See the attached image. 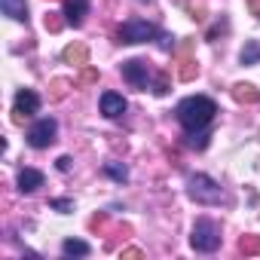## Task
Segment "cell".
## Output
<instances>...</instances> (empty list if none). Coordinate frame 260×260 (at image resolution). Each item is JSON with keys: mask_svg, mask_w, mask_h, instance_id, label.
I'll use <instances>...</instances> for the list:
<instances>
[{"mask_svg": "<svg viewBox=\"0 0 260 260\" xmlns=\"http://www.w3.org/2000/svg\"><path fill=\"white\" fill-rule=\"evenodd\" d=\"M49 205H52L55 211H71V208H74V202H71V199H52Z\"/></svg>", "mask_w": 260, "mask_h": 260, "instance_id": "cell-23", "label": "cell"}, {"mask_svg": "<svg viewBox=\"0 0 260 260\" xmlns=\"http://www.w3.org/2000/svg\"><path fill=\"white\" fill-rule=\"evenodd\" d=\"M80 86H89V83H98V71L95 68H83V74H80V80H77Z\"/></svg>", "mask_w": 260, "mask_h": 260, "instance_id": "cell-21", "label": "cell"}, {"mask_svg": "<svg viewBox=\"0 0 260 260\" xmlns=\"http://www.w3.org/2000/svg\"><path fill=\"white\" fill-rule=\"evenodd\" d=\"M217 113V104L205 95H190L178 104V119L187 132H196V128H205Z\"/></svg>", "mask_w": 260, "mask_h": 260, "instance_id": "cell-1", "label": "cell"}, {"mask_svg": "<svg viewBox=\"0 0 260 260\" xmlns=\"http://www.w3.org/2000/svg\"><path fill=\"white\" fill-rule=\"evenodd\" d=\"M196 74H199V64L190 58V40H187V43L178 49V77H181L184 83H190Z\"/></svg>", "mask_w": 260, "mask_h": 260, "instance_id": "cell-8", "label": "cell"}, {"mask_svg": "<svg viewBox=\"0 0 260 260\" xmlns=\"http://www.w3.org/2000/svg\"><path fill=\"white\" fill-rule=\"evenodd\" d=\"M68 89H71V83H68V80H55V83H52V98H55V101H58V98H64V92H68Z\"/></svg>", "mask_w": 260, "mask_h": 260, "instance_id": "cell-22", "label": "cell"}, {"mask_svg": "<svg viewBox=\"0 0 260 260\" xmlns=\"http://www.w3.org/2000/svg\"><path fill=\"white\" fill-rule=\"evenodd\" d=\"M248 4H251V13L260 19V0H248Z\"/></svg>", "mask_w": 260, "mask_h": 260, "instance_id": "cell-26", "label": "cell"}, {"mask_svg": "<svg viewBox=\"0 0 260 260\" xmlns=\"http://www.w3.org/2000/svg\"><path fill=\"white\" fill-rule=\"evenodd\" d=\"M61 25H64V22H61V16H58V13H49V16H46V31H49V34H58V31H61Z\"/></svg>", "mask_w": 260, "mask_h": 260, "instance_id": "cell-20", "label": "cell"}, {"mask_svg": "<svg viewBox=\"0 0 260 260\" xmlns=\"http://www.w3.org/2000/svg\"><path fill=\"white\" fill-rule=\"evenodd\" d=\"M37 110H40V95H37L34 89H19V92H16V110H13V122H16V125H22V122H25V116L37 113Z\"/></svg>", "mask_w": 260, "mask_h": 260, "instance_id": "cell-6", "label": "cell"}, {"mask_svg": "<svg viewBox=\"0 0 260 260\" xmlns=\"http://www.w3.org/2000/svg\"><path fill=\"white\" fill-rule=\"evenodd\" d=\"M153 37H156V28L144 19H128V22L119 25V40L122 43H147Z\"/></svg>", "mask_w": 260, "mask_h": 260, "instance_id": "cell-4", "label": "cell"}, {"mask_svg": "<svg viewBox=\"0 0 260 260\" xmlns=\"http://www.w3.org/2000/svg\"><path fill=\"white\" fill-rule=\"evenodd\" d=\"M37 187H43V172H37V169H22V172H19V190H22V193H34Z\"/></svg>", "mask_w": 260, "mask_h": 260, "instance_id": "cell-11", "label": "cell"}, {"mask_svg": "<svg viewBox=\"0 0 260 260\" xmlns=\"http://www.w3.org/2000/svg\"><path fill=\"white\" fill-rule=\"evenodd\" d=\"M64 61L74 64V68H86V64H89V49H86L83 43H71V46L64 49Z\"/></svg>", "mask_w": 260, "mask_h": 260, "instance_id": "cell-13", "label": "cell"}, {"mask_svg": "<svg viewBox=\"0 0 260 260\" xmlns=\"http://www.w3.org/2000/svg\"><path fill=\"white\" fill-rule=\"evenodd\" d=\"M0 10L16 22H28V4L25 0H0Z\"/></svg>", "mask_w": 260, "mask_h": 260, "instance_id": "cell-14", "label": "cell"}, {"mask_svg": "<svg viewBox=\"0 0 260 260\" xmlns=\"http://www.w3.org/2000/svg\"><path fill=\"white\" fill-rule=\"evenodd\" d=\"M55 132H58L55 119H52V116H43V119H37V122L28 128V144L37 147V150H43V147H49V144L55 141Z\"/></svg>", "mask_w": 260, "mask_h": 260, "instance_id": "cell-5", "label": "cell"}, {"mask_svg": "<svg viewBox=\"0 0 260 260\" xmlns=\"http://www.w3.org/2000/svg\"><path fill=\"white\" fill-rule=\"evenodd\" d=\"M122 257H141V251H138V248H125Z\"/></svg>", "mask_w": 260, "mask_h": 260, "instance_id": "cell-27", "label": "cell"}, {"mask_svg": "<svg viewBox=\"0 0 260 260\" xmlns=\"http://www.w3.org/2000/svg\"><path fill=\"white\" fill-rule=\"evenodd\" d=\"M233 98H236L239 104H257V101H260V89L251 86V83H236V86H233Z\"/></svg>", "mask_w": 260, "mask_h": 260, "instance_id": "cell-12", "label": "cell"}, {"mask_svg": "<svg viewBox=\"0 0 260 260\" xmlns=\"http://www.w3.org/2000/svg\"><path fill=\"white\" fill-rule=\"evenodd\" d=\"M239 61L242 64H257L260 61V40H248L245 49L239 52Z\"/></svg>", "mask_w": 260, "mask_h": 260, "instance_id": "cell-15", "label": "cell"}, {"mask_svg": "<svg viewBox=\"0 0 260 260\" xmlns=\"http://www.w3.org/2000/svg\"><path fill=\"white\" fill-rule=\"evenodd\" d=\"M104 169H107V175H110L113 181H119V184H122V181H128V172H125V166H116V162H107Z\"/></svg>", "mask_w": 260, "mask_h": 260, "instance_id": "cell-19", "label": "cell"}, {"mask_svg": "<svg viewBox=\"0 0 260 260\" xmlns=\"http://www.w3.org/2000/svg\"><path fill=\"white\" fill-rule=\"evenodd\" d=\"M156 37H159V49H166V52H169V49L175 46V37H172V34H156Z\"/></svg>", "mask_w": 260, "mask_h": 260, "instance_id": "cell-24", "label": "cell"}, {"mask_svg": "<svg viewBox=\"0 0 260 260\" xmlns=\"http://www.w3.org/2000/svg\"><path fill=\"white\" fill-rule=\"evenodd\" d=\"M190 245H193L196 251H202V254L217 251V245H220V226H217L214 220H208V217L196 220V223H193V233H190Z\"/></svg>", "mask_w": 260, "mask_h": 260, "instance_id": "cell-3", "label": "cell"}, {"mask_svg": "<svg viewBox=\"0 0 260 260\" xmlns=\"http://www.w3.org/2000/svg\"><path fill=\"white\" fill-rule=\"evenodd\" d=\"M101 113H104L107 119H119V116L125 113V98H122L119 92H104V95H101Z\"/></svg>", "mask_w": 260, "mask_h": 260, "instance_id": "cell-9", "label": "cell"}, {"mask_svg": "<svg viewBox=\"0 0 260 260\" xmlns=\"http://www.w3.org/2000/svg\"><path fill=\"white\" fill-rule=\"evenodd\" d=\"M187 144L196 147V150H205V147H208V132H205V128H196V132H190Z\"/></svg>", "mask_w": 260, "mask_h": 260, "instance_id": "cell-18", "label": "cell"}, {"mask_svg": "<svg viewBox=\"0 0 260 260\" xmlns=\"http://www.w3.org/2000/svg\"><path fill=\"white\" fill-rule=\"evenodd\" d=\"M61 251H64V257H86L89 254V245L80 242V239H64Z\"/></svg>", "mask_w": 260, "mask_h": 260, "instance_id": "cell-16", "label": "cell"}, {"mask_svg": "<svg viewBox=\"0 0 260 260\" xmlns=\"http://www.w3.org/2000/svg\"><path fill=\"white\" fill-rule=\"evenodd\" d=\"M239 251H242L245 257H257V254H260V236H245V239L239 242Z\"/></svg>", "mask_w": 260, "mask_h": 260, "instance_id": "cell-17", "label": "cell"}, {"mask_svg": "<svg viewBox=\"0 0 260 260\" xmlns=\"http://www.w3.org/2000/svg\"><path fill=\"white\" fill-rule=\"evenodd\" d=\"M141 4H147V0H141Z\"/></svg>", "mask_w": 260, "mask_h": 260, "instance_id": "cell-28", "label": "cell"}, {"mask_svg": "<svg viewBox=\"0 0 260 260\" xmlns=\"http://www.w3.org/2000/svg\"><path fill=\"white\" fill-rule=\"evenodd\" d=\"M122 77L132 83L135 89H153L150 86V68L144 64V61H138V58H132V61H122Z\"/></svg>", "mask_w": 260, "mask_h": 260, "instance_id": "cell-7", "label": "cell"}, {"mask_svg": "<svg viewBox=\"0 0 260 260\" xmlns=\"http://www.w3.org/2000/svg\"><path fill=\"white\" fill-rule=\"evenodd\" d=\"M58 169L68 172V169H71V156H61V159H58Z\"/></svg>", "mask_w": 260, "mask_h": 260, "instance_id": "cell-25", "label": "cell"}, {"mask_svg": "<svg viewBox=\"0 0 260 260\" xmlns=\"http://www.w3.org/2000/svg\"><path fill=\"white\" fill-rule=\"evenodd\" d=\"M187 193H190V199L199 202V205H217V202L223 199L220 184H217L214 178H208V175H190Z\"/></svg>", "mask_w": 260, "mask_h": 260, "instance_id": "cell-2", "label": "cell"}, {"mask_svg": "<svg viewBox=\"0 0 260 260\" xmlns=\"http://www.w3.org/2000/svg\"><path fill=\"white\" fill-rule=\"evenodd\" d=\"M86 10H89V0H64V22L74 25V28H80Z\"/></svg>", "mask_w": 260, "mask_h": 260, "instance_id": "cell-10", "label": "cell"}]
</instances>
